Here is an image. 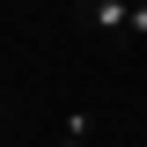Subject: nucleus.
Listing matches in <instances>:
<instances>
[{"mask_svg": "<svg viewBox=\"0 0 147 147\" xmlns=\"http://www.w3.org/2000/svg\"><path fill=\"white\" fill-rule=\"evenodd\" d=\"M74 7H81V22L103 30V37H125L132 30V0H74Z\"/></svg>", "mask_w": 147, "mask_h": 147, "instance_id": "f257e3e1", "label": "nucleus"}]
</instances>
